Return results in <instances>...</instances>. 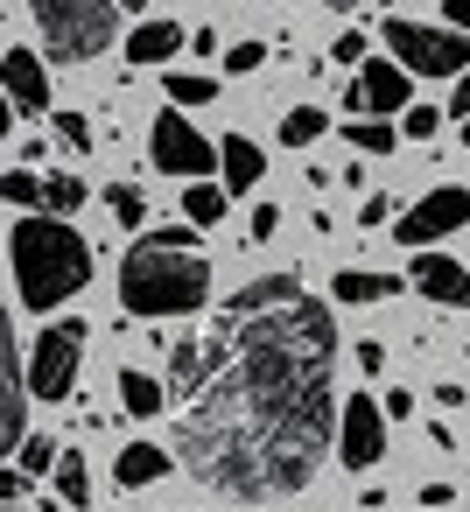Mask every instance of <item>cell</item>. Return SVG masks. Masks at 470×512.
Instances as JSON below:
<instances>
[{
    "instance_id": "cell-1",
    "label": "cell",
    "mask_w": 470,
    "mask_h": 512,
    "mask_svg": "<svg viewBox=\"0 0 470 512\" xmlns=\"http://www.w3.org/2000/svg\"><path fill=\"white\" fill-rule=\"evenodd\" d=\"M197 344V379L176 407L183 470L239 505L295 498L344 421L330 309L295 274H260Z\"/></svg>"
},
{
    "instance_id": "cell-2",
    "label": "cell",
    "mask_w": 470,
    "mask_h": 512,
    "mask_svg": "<svg viewBox=\"0 0 470 512\" xmlns=\"http://www.w3.org/2000/svg\"><path fill=\"white\" fill-rule=\"evenodd\" d=\"M120 302L127 316H197L211 302V260L190 225L141 232L134 253L120 260Z\"/></svg>"
},
{
    "instance_id": "cell-3",
    "label": "cell",
    "mask_w": 470,
    "mask_h": 512,
    "mask_svg": "<svg viewBox=\"0 0 470 512\" xmlns=\"http://www.w3.org/2000/svg\"><path fill=\"white\" fill-rule=\"evenodd\" d=\"M8 260H15V295H22V309H36V316H50L57 302H71V295L92 281V246H85L64 218H50V211L15 218Z\"/></svg>"
},
{
    "instance_id": "cell-4",
    "label": "cell",
    "mask_w": 470,
    "mask_h": 512,
    "mask_svg": "<svg viewBox=\"0 0 470 512\" xmlns=\"http://www.w3.org/2000/svg\"><path fill=\"white\" fill-rule=\"evenodd\" d=\"M29 15L57 64H92L120 36V0H29Z\"/></svg>"
},
{
    "instance_id": "cell-5",
    "label": "cell",
    "mask_w": 470,
    "mask_h": 512,
    "mask_svg": "<svg viewBox=\"0 0 470 512\" xmlns=\"http://www.w3.org/2000/svg\"><path fill=\"white\" fill-rule=\"evenodd\" d=\"M379 43H386V57H393L400 71H414V78H463V71H470V36L449 29V22L428 29V22H400V15H393Z\"/></svg>"
},
{
    "instance_id": "cell-6",
    "label": "cell",
    "mask_w": 470,
    "mask_h": 512,
    "mask_svg": "<svg viewBox=\"0 0 470 512\" xmlns=\"http://www.w3.org/2000/svg\"><path fill=\"white\" fill-rule=\"evenodd\" d=\"M85 323H50V330H36V344H29V393L36 400H71L78 393V365H85Z\"/></svg>"
},
{
    "instance_id": "cell-7",
    "label": "cell",
    "mask_w": 470,
    "mask_h": 512,
    "mask_svg": "<svg viewBox=\"0 0 470 512\" xmlns=\"http://www.w3.org/2000/svg\"><path fill=\"white\" fill-rule=\"evenodd\" d=\"M148 162L162 169V176H190V183H211L218 176V141H204L197 127H190V113H155V127H148Z\"/></svg>"
},
{
    "instance_id": "cell-8",
    "label": "cell",
    "mask_w": 470,
    "mask_h": 512,
    "mask_svg": "<svg viewBox=\"0 0 470 512\" xmlns=\"http://www.w3.org/2000/svg\"><path fill=\"white\" fill-rule=\"evenodd\" d=\"M463 225H470V190H463V183H435L428 197H414V204L400 211L393 239L414 246V253H428L435 239H449V232H463Z\"/></svg>"
},
{
    "instance_id": "cell-9",
    "label": "cell",
    "mask_w": 470,
    "mask_h": 512,
    "mask_svg": "<svg viewBox=\"0 0 470 512\" xmlns=\"http://www.w3.org/2000/svg\"><path fill=\"white\" fill-rule=\"evenodd\" d=\"M379 456H386V407L372 393H351L344 421H337V463L344 470H372Z\"/></svg>"
},
{
    "instance_id": "cell-10",
    "label": "cell",
    "mask_w": 470,
    "mask_h": 512,
    "mask_svg": "<svg viewBox=\"0 0 470 512\" xmlns=\"http://www.w3.org/2000/svg\"><path fill=\"white\" fill-rule=\"evenodd\" d=\"M414 71H400L393 57H372L365 71H358V85L344 92V113H379V120H393V113H407L414 106V85H407Z\"/></svg>"
},
{
    "instance_id": "cell-11",
    "label": "cell",
    "mask_w": 470,
    "mask_h": 512,
    "mask_svg": "<svg viewBox=\"0 0 470 512\" xmlns=\"http://www.w3.org/2000/svg\"><path fill=\"white\" fill-rule=\"evenodd\" d=\"M407 281H414L435 309H470V267H456L449 253H414Z\"/></svg>"
},
{
    "instance_id": "cell-12",
    "label": "cell",
    "mask_w": 470,
    "mask_h": 512,
    "mask_svg": "<svg viewBox=\"0 0 470 512\" xmlns=\"http://www.w3.org/2000/svg\"><path fill=\"white\" fill-rule=\"evenodd\" d=\"M0 78H8L15 113H50V71H43L36 50H8V57H0Z\"/></svg>"
},
{
    "instance_id": "cell-13",
    "label": "cell",
    "mask_w": 470,
    "mask_h": 512,
    "mask_svg": "<svg viewBox=\"0 0 470 512\" xmlns=\"http://www.w3.org/2000/svg\"><path fill=\"white\" fill-rule=\"evenodd\" d=\"M218 176H225V190H232V197H246V190L267 176V155H260V141H246V134H225V141H218Z\"/></svg>"
},
{
    "instance_id": "cell-14",
    "label": "cell",
    "mask_w": 470,
    "mask_h": 512,
    "mask_svg": "<svg viewBox=\"0 0 470 512\" xmlns=\"http://www.w3.org/2000/svg\"><path fill=\"white\" fill-rule=\"evenodd\" d=\"M183 43H190V36H183L176 22H141V29L127 36V64H134V71H155V64H169Z\"/></svg>"
},
{
    "instance_id": "cell-15",
    "label": "cell",
    "mask_w": 470,
    "mask_h": 512,
    "mask_svg": "<svg viewBox=\"0 0 470 512\" xmlns=\"http://www.w3.org/2000/svg\"><path fill=\"white\" fill-rule=\"evenodd\" d=\"M113 477H120L127 491H148L155 477H169V449H162V442H127V449L113 456Z\"/></svg>"
},
{
    "instance_id": "cell-16",
    "label": "cell",
    "mask_w": 470,
    "mask_h": 512,
    "mask_svg": "<svg viewBox=\"0 0 470 512\" xmlns=\"http://www.w3.org/2000/svg\"><path fill=\"white\" fill-rule=\"evenodd\" d=\"M169 400H176V393H169V386H162L155 372H120V407H127V414L155 421V414H162Z\"/></svg>"
},
{
    "instance_id": "cell-17",
    "label": "cell",
    "mask_w": 470,
    "mask_h": 512,
    "mask_svg": "<svg viewBox=\"0 0 470 512\" xmlns=\"http://www.w3.org/2000/svg\"><path fill=\"white\" fill-rule=\"evenodd\" d=\"M330 295H337V302H358V309H365V302H386V295H393V274H372V267H344V274L330 281Z\"/></svg>"
},
{
    "instance_id": "cell-18",
    "label": "cell",
    "mask_w": 470,
    "mask_h": 512,
    "mask_svg": "<svg viewBox=\"0 0 470 512\" xmlns=\"http://www.w3.org/2000/svg\"><path fill=\"white\" fill-rule=\"evenodd\" d=\"M323 127H330L323 106H288V113H281V148H316Z\"/></svg>"
},
{
    "instance_id": "cell-19",
    "label": "cell",
    "mask_w": 470,
    "mask_h": 512,
    "mask_svg": "<svg viewBox=\"0 0 470 512\" xmlns=\"http://www.w3.org/2000/svg\"><path fill=\"white\" fill-rule=\"evenodd\" d=\"M57 491H64V505H92V463H85V449H64Z\"/></svg>"
},
{
    "instance_id": "cell-20",
    "label": "cell",
    "mask_w": 470,
    "mask_h": 512,
    "mask_svg": "<svg viewBox=\"0 0 470 512\" xmlns=\"http://www.w3.org/2000/svg\"><path fill=\"white\" fill-rule=\"evenodd\" d=\"M344 141H351L358 155H393L400 127H393V120H351V127H344Z\"/></svg>"
},
{
    "instance_id": "cell-21",
    "label": "cell",
    "mask_w": 470,
    "mask_h": 512,
    "mask_svg": "<svg viewBox=\"0 0 470 512\" xmlns=\"http://www.w3.org/2000/svg\"><path fill=\"white\" fill-rule=\"evenodd\" d=\"M218 99V78L204 71H169V106H211Z\"/></svg>"
},
{
    "instance_id": "cell-22",
    "label": "cell",
    "mask_w": 470,
    "mask_h": 512,
    "mask_svg": "<svg viewBox=\"0 0 470 512\" xmlns=\"http://www.w3.org/2000/svg\"><path fill=\"white\" fill-rule=\"evenodd\" d=\"M78 204H85V183L78 176H43V211L50 218H71Z\"/></svg>"
},
{
    "instance_id": "cell-23",
    "label": "cell",
    "mask_w": 470,
    "mask_h": 512,
    "mask_svg": "<svg viewBox=\"0 0 470 512\" xmlns=\"http://www.w3.org/2000/svg\"><path fill=\"white\" fill-rule=\"evenodd\" d=\"M225 197H232L225 183H190V197H183V211H190L197 225H218V218H225Z\"/></svg>"
},
{
    "instance_id": "cell-24",
    "label": "cell",
    "mask_w": 470,
    "mask_h": 512,
    "mask_svg": "<svg viewBox=\"0 0 470 512\" xmlns=\"http://www.w3.org/2000/svg\"><path fill=\"white\" fill-rule=\"evenodd\" d=\"M57 463H64V442L57 435H29L22 442V470L29 477H57Z\"/></svg>"
},
{
    "instance_id": "cell-25",
    "label": "cell",
    "mask_w": 470,
    "mask_h": 512,
    "mask_svg": "<svg viewBox=\"0 0 470 512\" xmlns=\"http://www.w3.org/2000/svg\"><path fill=\"white\" fill-rule=\"evenodd\" d=\"M0 197H8V204L29 218V211L43 204V176H29V169H8V176H0Z\"/></svg>"
},
{
    "instance_id": "cell-26",
    "label": "cell",
    "mask_w": 470,
    "mask_h": 512,
    "mask_svg": "<svg viewBox=\"0 0 470 512\" xmlns=\"http://www.w3.org/2000/svg\"><path fill=\"white\" fill-rule=\"evenodd\" d=\"M106 211H113V225H148V197L134 183H113L106 190Z\"/></svg>"
},
{
    "instance_id": "cell-27",
    "label": "cell",
    "mask_w": 470,
    "mask_h": 512,
    "mask_svg": "<svg viewBox=\"0 0 470 512\" xmlns=\"http://www.w3.org/2000/svg\"><path fill=\"white\" fill-rule=\"evenodd\" d=\"M400 134H407V141H435V134H442V106H407V113H400Z\"/></svg>"
},
{
    "instance_id": "cell-28",
    "label": "cell",
    "mask_w": 470,
    "mask_h": 512,
    "mask_svg": "<svg viewBox=\"0 0 470 512\" xmlns=\"http://www.w3.org/2000/svg\"><path fill=\"white\" fill-rule=\"evenodd\" d=\"M260 64H267V43H232V50H225V71H232V78H246V71H260Z\"/></svg>"
},
{
    "instance_id": "cell-29",
    "label": "cell",
    "mask_w": 470,
    "mask_h": 512,
    "mask_svg": "<svg viewBox=\"0 0 470 512\" xmlns=\"http://www.w3.org/2000/svg\"><path fill=\"white\" fill-rule=\"evenodd\" d=\"M50 120H57V134H64V148L92 155V127H85V113H50Z\"/></svg>"
},
{
    "instance_id": "cell-30",
    "label": "cell",
    "mask_w": 470,
    "mask_h": 512,
    "mask_svg": "<svg viewBox=\"0 0 470 512\" xmlns=\"http://www.w3.org/2000/svg\"><path fill=\"white\" fill-rule=\"evenodd\" d=\"M351 358H358V372H365V379H379V372H386V344H379V337H358V351H351Z\"/></svg>"
},
{
    "instance_id": "cell-31",
    "label": "cell",
    "mask_w": 470,
    "mask_h": 512,
    "mask_svg": "<svg viewBox=\"0 0 470 512\" xmlns=\"http://www.w3.org/2000/svg\"><path fill=\"white\" fill-rule=\"evenodd\" d=\"M330 57H337V64H358V71H365V64H372V57H365V36H358V29H344V36H337V50H330Z\"/></svg>"
},
{
    "instance_id": "cell-32",
    "label": "cell",
    "mask_w": 470,
    "mask_h": 512,
    "mask_svg": "<svg viewBox=\"0 0 470 512\" xmlns=\"http://www.w3.org/2000/svg\"><path fill=\"white\" fill-rule=\"evenodd\" d=\"M22 491H29V470L8 463V470H0V505H22Z\"/></svg>"
},
{
    "instance_id": "cell-33",
    "label": "cell",
    "mask_w": 470,
    "mask_h": 512,
    "mask_svg": "<svg viewBox=\"0 0 470 512\" xmlns=\"http://www.w3.org/2000/svg\"><path fill=\"white\" fill-rule=\"evenodd\" d=\"M246 232H253V239H274V232H281V211H274V204H253Z\"/></svg>"
},
{
    "instance_id": "cell-34",
    "label": "cell",
    "mask_w": 470,
    "mask_h": 512,
    "mask_svg": "<svg viewBox=\"0 0 470 512\" xmlns=\"http://www.w3.org/2000/svg\"><path fill=\"white\" fill-rule=\"evenodd\" d=\"M386 218H393V197H379V190H372V197H365V211H358V225H386Z\"/></svg>"
},
{
    "instance_id": "cell-35",
    "label": "cell",
    "mask_w": 470,
    "mask_h": 512,
    "mask_svg": "<svg viewBox=\"0 0 470 512\" xmlns=\"http://www.w3.org/2000/svg\"><path fill=\"white\" fill-rule=\"evenodd\" d=\"M442 113H456V120H470V71H463V78L449 85V106H442Z\"/></svg>"
},
{
    "instance_id": "cell-36",
    "label": "cell",
    "mask_w": 470,
    "mask_h": 512,
    "mask_svg": "<svg viewBox=\"0 0 470 512\" xmlns=\"http://www.w3.org/2000/svg\"><path fill=\"white\" fill-rule=\"evenodd\" d=\"M442 22H449V29H463V36H470V0H442Z\"/></svg>"
},
{
    "instance_id": "cell-37",
    "label": "cell",
    "mask_w": 470,
    "mask_h": 512,
    "mask_svg": "<svg viewBox=\"0 0 470 512\" xmlns=\"http://www.w3.org/2000/svg\"><path fill=\"white\" fill-rule=\"evenodd\" d=\"M421 505L442 512V505H456V491H449V484H421Z\"/></svg>"
},
{
    "instance_id": "cell-38",
    "label": "cell",
    "mask_w": 470,
    "mask_h": 512,
    "mask_svg": "<svg viewBox=\"0 0 470 512\" xmlns=\"http://www.w3.org/2000/svg\"><path fill=\"white\" fill-rule=\"evenodd\" d=\"M323 8H330V15H351V8H358V0H323Z\"/></svg>"
},
{
    "instance_id": "cell-39",
    "label": "cell",
    "mask_w": 470,
    "mask_h": 512,
    "mask_svg": "<svg viewBox=\"0 0 470 512\" xmlns=\"http://www.w3.org/2000/svg\"><path fill=\"white\" fill-rule=\"evenodd\" d=\"M134 8H148V0H120V15H134Z\"/></svg>"
},
{
    "instance_id": "cell-40",
    "label": "cell",
    "mask_w": 470,
    "mask_h": 512,
    "mask_svg": "<svg viewBox=\"0 0 470 512\" xmlns=\"http://www.w3.org/2000/svg\"><path fill=\"white\" fill-rule=\"evenodd\" d=\"M8 512H29V505H8Z\"/></svg>"
}]
</instances>
